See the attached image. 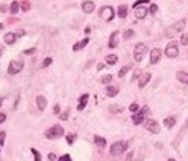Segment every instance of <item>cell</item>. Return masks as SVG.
Here are the masks:
<instances>
[{
  "mask_svg": "<svg viewBox=\"0 0 188 161\" xmlns=\"http://www.w3.org/2000/svg\"><path fill=\"white\" fill-rule=\"evenodd\" d=\"M128 147H129L128 141H115L114 144L111 145V148H109V154L112 157H119L128 150Z\"/></svg>",
  "mask_w": 188,
  "mask_h": 161,
  "instance_id": "1",
  "label": "cell"
},
{
  "mask_svg": "<svg viewBox=\"0 0 188 161\" xmlns=\"http://www.w3.org/2000/svg\"><path fill=\"white\" fill-rule=\"evenodd\" d=\"M184 29H185V20H180V22H177L175 24H171V26H168L165 29V36L167 38H172V36L181 33Z\"/></svg>",
  "mask_w": 188,
  "mask_h": 161,
  "instance_id": "2",
  "label": "cell"
},
{
  "mask_svg": "<svg viewBox=\"0 0 188 161\" xmlns=\"http://www.w3.org/2000/svg\"><path fill=\"white\" fill-rule=\"evenodd\" d=\"M63 134H65V129H63V127H60V125H53V127H50L49 129L45 131V137L48 138V140L60 138Z\"/></svg>",
  "mask_w": 188,
  "mask_h": 161,
  "instance_id": "3",
  "label": "cell"
},
{
  "mask_svg": "<svg viewBox=\"0 0 188 161\" xmlns=\"http://www.w3.org/2000/svg\"><path fill=\"white\" fill-rule=\"evenodd\" d=\"M25 66V61L23 59H13L10 64H9V68H7V72L9 75H16L19 73Z\"/></svg>",
  "mask_w": 188,
  "mask_h": 161,
  "instance_id": "4",
  "label": "cell"
},
{
  "mask_svg": "<svg viewBox=\"0 0 188 161\" xmlns=\"http://www.w3.org/2000/svg\"><path fill=\"white\" fill-rule=\"evenodd\" d=\"M148 111H149V108L145 105L142 109H138L137 112L134 114V115L131 117L132 122H134V125H139L141 122H144V120H145V115L148 114Z\"/></svg>",
  "mask_w": 188,
  "mask_h": 161,
  "instance_id": "5",
  "label": "cell"
},
{
  "mask_svg": "<svg viewBox=\"0 0 188 161\" xmlns=\"http://www.w3.org/2000/svg\"><path fill=\"white\" fill-rule=\"evenodd\" d=\"M147 50H148V48L145 43L135 45V49H134V59H135V62H141L144 59V55L147 53Z\"/></svg>",
  "mask_w": 188,
  "mask_h": 161,
  "instance_id": "6",
  "label": "cell"
},
{
  "mask_svg": "<svg viewBox=\"0 0 188 161\" xmlns=\"http://www.w3.org/2000/svg\"><path fill=\"white\" fill-rule=\"evenodd\" d=\"M99 16L102 17L105 22H112L115 17L114 7L112 6H104V7L101 9V12H99Z\"/></svg>",
  "mask_w": 188,
  "mask_h": 161,
  "instance_id": "7",
  "label": "cell"
},
{
  "mask_svg": "<svg viewBox=\"0 0 188 161\" xmlns=\"http://www.w3.org/2000/svg\"><path fill=\"white\" fill-rule=\"evenodd\" d=\"M178 53H180V50H178V43H177L175 40L170 42V43H168V46L165 48V55H167V58L174 59V58L178 56Z\"/></svg>",
  "mask_w": 188,
  "mask_h": 161,
  "instance_id": "8",
  "label": "cell"
},
{
  "mask_svg": "<svg viewBox=\"0 0 188 161\" xmlns=\"http://www.w3.org/2000/svg\"><path fill=\"white\" fill-rule=\"evenodd\" d=\"M162 56V50L158 48H154L151 50V53H149V64L151 65H155L159 62V59Z\"/></svg>",
  "mask_w": 188,
  "mask_h": 161,
  "instance_id": "9",
  "label": "cell"
},
{
  "mask_svg": "<svg viewBox=\"0 0 188 161\" xmlns=\"http://www.w3.org/2000/svg\"><path fill=\"white\" fill-rule=\"evenodd\" d=\"M119 30H115V32L111 33V36H109V42H108V48L114 49L118 46V43H119Z\"/></svg>",
  "mask_w": 188,
  "mask_h": 161,
  "instance_id": "10",
  "label": "cell"
},
{
  "mask_svg": "<svg viewBox=\"0 0 188 161\" xmlns=\"http://www.w3.org/2000/svg\"><path fill=\"white\" fill-rule=\"evenodd\" d=\"M145 128H147L149 132H152V134H158V132H159V125H158V122H156L155 120L145 121Z\"/></svg>",
  "mask_w": 188,
  "mask_h": 161,
  "instance_id": "11",
  "label": "cell"
},
{
  "mask_svg": "<svg viewBox=\"0 0 188 161\" xmlns=\"http://www.w3.org/2000/svg\"><path fill=\"white\" fill-rule=\"evenodd\" d=\"M46 105H48V101H46V98L43 97V95H37L36 97V106H37L39 111H45Z\"/></svg>",
  "mask_w": 188,
  "mask_h": 161,
  "instance_id": "12",
  "label": "cell"
},
{
  "mask_svg": "<svg viewBox=\"0 0 188 161\" xmlns=\"http://www.w3.org/2000/svg\"><path fill=\"white\" fill-rule=\"evenodd\" d=\"M149 79H151V73H149V72L142 73V75H141V78H139V80H138V86L141 89L145 88V86H147V83L149 82Z\"/></svg>",
  "mask_w": 188,
  "mask_h": 161,
  "instance_id": "13",
  "label": "cell"
},
{
  "mask_svg": "<svg viewBox=\"0 0 188 161\" xmlns=\"http://www.w3.org/2000/svg\"><path fill=\"white\" fill-rule=\"evenodd\" d=\"M82 10H83L85 13H92V12H95V3H93L92 0L83 1V3H82Z\"/></svg>",
  "mask_w": 188,
  "mask_h": 161,
  "instance_id": "14",
  "label": "cell"
},
{
  "mask_svg": "<svg viewBox=\"0 0 188 161\" xmlns=\"http://www.w3.org/2000/svg\"><path fill=\"white\" fill-rule=\"evenodd\" d=\"M118 92H119V88H118V86H106V89H105V95L109 98L116 97Z\"/></svg>",
  "mask_w": 188,
  "mask_h": 161,
  "instance_id": "15",
  "label": "cell"
},
{
  "mask_svg": "<svg viewBox=\"0 0 188 161\" xmlns=\"http://www.w3.org/2000/svg\"><path fill=\"white\" fill-rule=\"evenodd\" d=\"M89 43V39L88 38H85V39H82L81 42H78V43H75L73 45V50L75 52H79V50H82L83 48H86V45Z\"/></svg>",
  "mask_w": 188,
  "mask_h": 161,
  "instance_id": "16",
  "label": "cell"
},
{
  "mask_svg": "<svg viewBox=\"0 0 188 161\" xmlns=\"http://www.w3.org/2000/svg\"><path fill=\"white\" fill-rule=\"evenodd\" d=\"M147 15H148V9L142 7V6L135 9V17H137V19H145Z\"/></svg>",
  "mask_w": 188,
  "mask_h": 161,
  "instance_id": "17",
  "label": "cell"
},
{
  "mask_svg": "<svg viewBox=\"0 0 188 161\" xmlns=\"http://www.w3.org/2000/svg\"><path fill=\"white\" fill-rule=\"evenodd\" d=\"M88 99H89V95L88 94H83L81 98H79V105H78V111H82L86 105H88Z\"/></svg>",
  "mask_w": 188,
  "mask_h": 161,
  "instance_id": "18",
  "label": "cell"
},
{
  "mask_svg": "<svg viewBox=\"0 0 188 161\" xmlns=\"http://www.w3.org/2000/svg\"><path fill=\"white\" fill-rule=\"evenodd\" d=\"M16 38H17L16 33L9 32V33H6V35H4V38H3V39H4V42H6L7 45H13V43L16 42Z\"/></svg>",
  "mask_w": 188,
  "mask_h": 161,
  "instance_id": "19",
  "label": "cell"
},
{
  "mask_svg": "<svg viewBox=\"0 0 188 161\" xmlns=\"http://www.w3.org/2000/svg\"><path fill=\"white\" fill-rule=\"evenodd\" d=\"M175 122H177L175 115H171V117H167V118L164 120V125H165L167 128H172V127L175 125Z\"/></svg>",
  "mask_w": 188,
  "mask_h": 161,
  "instance_id": "20",
  "label": "cell"
},
{
  "mask_svg": "<svg viewBox=\"0 0 188 161\" xmlns=\"http://www.w3.org/2000/svg\"><path fill=\"white\" fill-rule=\"evenodd\" d=\"M93 143L98 145V147L104 148V147H106V138L101 137V135H95V137H93Z\"/></svg>",
  "mask_w": 188,
  "mask_h": 161,
  "instance_id": "21",
  "label": "cell"
},
{
  "mask_svg": "<svg viewBox=\"0 0 188 161\" xmlns=\"http://www.w3.org/2000/svg\"><path fill=\"white\" fill-rule=\"evenodd\" d=\"M126 16H128V6H126V4H121V6L118 7V17L125 19Z\"/></svg>",
  "mask_w": 188,
  "mask_h": 161,
  "instance_id": "22",
  "label": "cell"
},
{
  "mask_svg": "<svg viewBox=\"0 0 188 161\" xmlns=\"http://www.w3.org/2000/svg\"><path fill=\"white\" fill-rule=\"evenodd\" d=\"M177 79L182 82V83H187L188 85V72H184V71H178L177 72Z\"/></svg>",
  "mask_w": 188,
  "mask_h": 161,
  "instance_id": "23",
  "label": "cell"
},
{
  "mask_svg": "<svg viewBox=\"0 0 188 161\" xmlns=\"http://www.w3.org/2000/svg\"><path fill=\"white\" fill-rule=\"evenodd\" d=\"M19 9H20V3L15 0V1L10 4V7H9V12H10L12 15H16V13H19Z\"/></svg>",
  "mask_w": 188,
  "mask_h": 161,
  "instance_id": "24",
  "label": "cell"
},
{
  "mask_svg": "<svg viewBox=\"0 0 188 161\" xmlns=\"http://www.w3.org/2000/svg\"><path fill=\"white\" fill-rule=\"evenodd\" d=\"M131 68H132V65H131V64H129V65H125V66H122V69H121V71L118 72V76H119V78H123V76H125L126 73L129 72V69H131Z\"/></svg>",
  "mask_w": 188,
  "mask_h": 161,
  "instance_id": "25",
  "label": "cell"
},
{
  "mask_svg": "<svg viewBox=\"0 0 188 161\" xmlns=\"http://www.w3.org/2000/svg\"><path fill=\"white\" fill-rule=\"evenodd\" d=\"M118 62V56L114 55V53H111V55H108L106 56V64L108 65H115Z\"/></svg>",
  "mask_w": 188,
  "mask_h": 161,
  "instance_id": "26",
  "label": "cell"
},
{
  "mask_svg": "<svg viewBox=\"0 0 188 161\" xmlns=\"http://www.w3.org/2000/svg\"><path fill=\"white\" fill-rule=\"evenodd\" d=\"M134 36H135V32H134L132 29H128V30H125V33H123V39H125V40L132 39Z\"/></svg>",
  "mask_w": 188,
  "mask_h": 161,
  "instance_id": "27",
  "label": "cell"
},
{
  "mask_svg": "<svg viewBox=\"0 0 188 161\" xmlns=\"http://www.w3.org/2000/svg\"><path fill=\"white\" fill-rule=\"evenodd\" d=\"M30 151H32L33 157H35V161H42V154L36 148H30Z\"/></svg>",
  "mask_w": 188,
  "mask_h": 161,
  "instance_id": "28",
  "label": "cell"
},
{
  "mask_svg": "<svg viewBox=\"0 0 188 161\" xmlns=\"http://www.w3.org/2000/svg\"><path fill=\"white\" fill-rule=\"evenodd\" d=\"M75 140H76V134H68V135H66V143L69 145L73 144Z\"/></svg>",
  "mask_w": 188,
  "mask_h": 161,
  "instance_id": "29",
  "label": "cell"
},
{
  "mask_svg": "<svg viewBox=\"0 0 188 161\" xmlns=\"http://www.w3.org/2000/svg\"><path fill=\"white\" fill-rule=\"evenodd\" d=\"M111 80H112V75H109V73H108V75H104V76L101 78V82H102L104 85H106V83H109Z\"/></svg>",
  "mask_w": 188,
  "mask_h": 161,
  "instance_id": "30",
  "label": "cell"
},
{
  "mask_svg": "<svg viewBox=\"0 0 188 161\" xmlns=\"http://www.w3.org/2000/svg\"><path fill=\"white\" fill-rule=\"evenodd\" d=\"M20 7H22V12H29V10H30V3H29L27 0H25V1L20 4Z\"/></svg>",
  "mask_w": 188,
  "mask_h": 161,
  "instance_id": "31",
  "label": "cell"
},
{
  "mask_svg": "<svg viewBox=\"0 0 188 161\" xmlns=\"http://www.w3.org/2000/svg\"><path fill=\"white\" fill-rule=\"evenodd\" d=\"M156 12H158V6H156L155 3H152V4L149 6V9H148V13H151V15H155Z\"/></svg>",
  "mask_w": 188,
  "mask_h": 161,
  "instance_id": "32",
  "label": "cell"
},
{
  "mask_svg": "<svg viewBox=\"0 0 188 161\" xmlns=\"http://www.w3.org/2000/svg\"><path fill=\"white\" fill-rule=\"evenodd\" d=\"M52 62H53V59H52V58H46V59L43 61V64H42V68H48V66H50Z\"/></svg>",
  "mask_w": 188,
  "mask_h": 161,
  "instance_id": "33",
  "label": "cell"
},
{
  "mask_svg": "<svg viewBox=\"0 0 188 161\" xmlns=\"http://www.w3.org/2000/svg\"><path fill=\"white\" fill-rule=\"evenodd\" d=\"M181 45H184V46H187L188 45V32L184 33V35L181 36Z\"/></svg>",
  "mask_w": 188,
  "mask_h": 161,
  "instance_id": "34",
  "label": "cell"
},
{
  "mask_svg": "<svg viewBox=\"0 0 188 161\" xmlns=\"http://www.w3.org/2000/svg\"><path fill=\"white\" fill-rule=\"evenodd\" d=\"M4 141H6V132L4 131H0V147L4 145Z\"/></svg>",
  "mask_w": 188,
  "mask_h": 161,
  "instance_id": "35",
  "label": "cell"
},
{
  "mask_svg": "<svg viewBox=\"0 0 188 161\" xmlns=\"http://www.w3.org/2000/svg\"><path fill=\"white\" fill-rule=\"evenodd\" d=\"M138 109H139V105L137 104V102H134V104L129 105V111H131V112H137Z\"/></svg>",
  "mask_w": 188,
  "mask_h": 161,
  "instance_id": "36",
  "label": "cell"
},
{
  "mask_svg": "<svg viewBox=\"0 0 188 161\" xmlns=\"http://www.w3.org/2000/svg\"><path fill=\"white\" fill-rule=\"evenodd\" d=\"M144 3H149V0H137L135 3H134V9L139 7L141 4H144Z\"/></svg>",
  "mask_w": 188,
  "mask_h": 161,
  "instance_id": "37",
  "label": "cell"
},
{
  "mask_svg": "<svg viewBox=\"0 0 188 161\" xmlns=\"http://www.w3.org/2000/svg\"><path fill=\"white\" fill-rule=\"evenodd\" d=\"M35 52H36V48H30V49H26V50H23V55L29 56V55H33Z\"/></svg>",
  "mask_w": 188,
  "mask_h": 161,
  "instance_id": "38",
  "label": "cell"
},
{
  "mask_svg": "<svg viewBox=\"0 0 188 161\" xmlns=\"http://www.w3.org/2000/svg\"><path fill=\"white\" fill-rule=\"evenodd\" d=\"M57 161H72V158H70L69 154H65V155H62L60 158H57Z\"/></svg>",
  "mask_w": 188,
  "mask_h": 161,
  "instance_id": "39",
  "label": "cell"
},
{
  "mask_svg": "<svg viewBox=\"0 0 188 161\" xmlns=\"http://www.w3.org/2000/svg\"><path fill=\"white\" fill-rule=\"evenodd\" d=\"M109 109H111V112H121V111H122V108H121V106H115V105H112Z\"/></svg>",
  "mask_w": 188,
  "mask_h": 161,
  "instance_id": "40",
  "label": "cell"
},
{
  "mask_svg": "<svg viewBox=\"0 0 188 161\" xmlns=\"http://www.w3.org/2000/svg\"><path fill=\"white\" fill-rule=\"evenodd\" d=\"M59 117H60V120L62 121H66L68 120V117H69V109H66L65 112L62 114V115H59Z\"/></svg>",
  "mask_w": 188,
  "mask_h": 161,
  "instance_id": "41",
  "label": "cell"
},
{
  "mask_svg": "<svg viewBox=\"0 0 188 161\" xmlns=\"http://www.w3.org/2000/svg\"><path fill=\"white\" fill-rule=\"evenodd\" d=\"M48 160H49V161H56V154L50 153L49 155H48Z\"/></svg>",
  "mask_w": 188,
  "mask_h": 161,
  "instance_id": "42",
  "label": "cell"
},
{
  "mask_svg": "<svg viewBox=\"0 0 188 161\" xmlns=\"http://www.w3.org/2000/svg\"><path fill=\"white\" fill-rule=\"evenodd\" d=\"M6 120H7L6 114H1V112H0V124H3V122H4Z\"/></svg>",
  "mask_w": 188,
  "mask_h": 161,
  "instance_id": "43",
  "label": "cell"
},
{
  "mask_svg": "<svg viewBox=\"0 0 188 161\" xmlns=\"http://www.w3.org/2000/svg\"><path fill=\"white\" fill-rule=\"evenodd\" d=\"M0 12H1V13H6V12H7V6H6V4H0Z\"/></svg>",
  "mask_w": 188,
  "mask_h": 161,
  "instance_id": "44",
  "label": "cell"
},
{
  "mask_svg": "<svg viewBox=\"0 0 188 161\" xmlns=\"http://www.w3.org/2000/svg\"><path fill=\"white\" fill-rule=\"evenodd\" d=\"M53 112H55V114H56V115H57V114H59V112H60V108H59V105H55V106H53Z\"/></svg>",
  "mask_w": 188,
  "mask_h": 161,
  "instance_id": "45",
  "label": "cell"
},
{
  "mask_svg": "<svg viewBox=\"0 0 188 161\" xmlns=\"http://www.w3.org/2000/svg\"><path fill=\"white\" fill-rule=\"evenodd\" d=\"M139 71H135V73H134V76H132V82H134V80H137V78H138L139 76Z\"/></svg>",
  "mask_w": 188,
  "mask_h": 161,
  "instance_id": "46",
  "label": "cell"
},
{
  "mask_svg": "<svg viewBox=\"0 0 188 161\" xmlns=\"http://www.w3.org/2000/svg\"><path fill=\"white\" fill-rule=\"evenodd\" d=\"M15 33H16L17 38H20V36H23V35H25V30H17V32H15Z\"/></svg>",
  "mask_w": 188,
  "mask_h": 161,
  "instance_id": "47",
  "label": "cell"
},
{
  "mask_svg": "<svg viewBox=\"0 0 188 161\" xmlns=\"http://www.w3.org/2000/svg\"><path fill=\"white\" fill-rule=\"evenodd\" d=\"M104 68H105V65H104V64H99L98 65V71H102Z\"/></svg>",
  "mask_w": 188,
  "mask_h": 161,
  "instance_id": "48",
  "label": "cell"
},
{
  "mask_svg": "<svg viewBox=\"0 0 188 161\" xmlns=\"http://www.w3.org/2000/svg\"><path fill=\"white\" fill-rule=\"evenodd\" d=\"M1 104H3V98L0 97V106H1Z\"/></svg>",
  "mask_w": 188,
  "mask_h": 161,
  "instance_id": "49",
  "label": "cell"
},
{
  "mask_svg": "<svg viewBox=\"0 0 188 161\" xmlns=\"http://www.w3.org/2000/svg\"><path fill=\"white\" fill-rule=\"evenodd\" d=\"M1 29H3V23H0V30H1Z\"/></svg>",
  "mask_w": 188,
  "mask_h": 161,
  "instance_id": "50",
  "label": "cell"
},
{
  "mask_svg": "<svg viewBox=\"0 0 188 161\" xmlns=\"http://www.w3.org/2000/svg\"><path fill=\"white\" fill-rule=\"evenodd\" d=\"M168 161H177V160H175V158H170V160H168Z\"/></svg>",
  "mask_w": 188,
  "mask_h": 161,
  "instance_id": "51",
  "label": "cell"
},
{
  "mask_svg": "<svg viewBox=\"0 0 188 161\" xmlns=\"http://www.w3.org/2000/svg\"><path fill=\"white\" fill-rule=\"evenodd\" d=\"M0 55H1V49H0Z\"/></svg>",
  "mask_w": 188,
  "mask_h": 161,
  "instance_id": "52",
  "label": "cell"
},
{
  "mask_svg": "<svg viewBox=\"0 0 188 161\" xmlns=\"http://www.w3.org/2000/svg\"><path fill=\"white\" fill-rule=\"evenodd\" d=\"M187 125H188V118H187Z\"/></svg>",
  "mask_w": 188,
  "mask_h": 161,
  "instance_id": "53",
  "label": "cell"
}]
</instances>
